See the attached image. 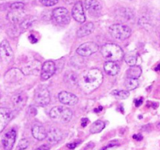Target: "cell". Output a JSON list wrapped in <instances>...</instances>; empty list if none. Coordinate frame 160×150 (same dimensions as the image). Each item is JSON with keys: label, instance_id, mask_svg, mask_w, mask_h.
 I'll use <instances>...</instances> for the list:
<instances>
[{"label": "cell", "instance_id": "17", "mask_svg": "<svg viewBox=\"0 0 160 150\" xmlns=\"http://www.w3.org/2000/svg\"><path fill=\"white\" fill-rule=\"evenodd\" d=\"M25 17H26V15H25L23 9H21V10H12L8 12L7 14L8 20L12 24L20 23Z\"/></svg>", "mask_w": 160, "mask_h": 150}, {"label": "cell", "instance_id": "34", "mask_svg": "<svg viewBox=\"0 0 160 150\" xmlns=\"http://www.w3.org/2000/svg\"><path fill=\"white\" fill-rule=\"evenodd\" d=\"M50 145H48V144H44V145H41L38 148H36V150H49L50 149Z\"/></svg>", "mask_w": 160, "mask_h": 150}, {"label": "cell", "instance_id": "36", "mask_svg": "<svg viewBox=\"0 0 160 150\" xmlns=\"http://www.w3.org/2000/svg\"><path fill=\"white\" fill-rule=\"evenodd\" d=\"M133 138L135 139V140L137 141H142V139H143V136H142L141 134H137L133 135Z\"/></svg>", "mask_w": 160, "mask_h": 150}, {"label": "cell", "instance_id": "1", "mask_svg": "<svg viewBox=\"0 0 160 150\" xmlns=\"http://www.w3.org/2000/svg\"><path fill=\"white\" fill-rule=\"evenodd\" d=\"M103 81L102 72L98 69H92L82 75L79 81L82 88L86 92H91L98 88Z\"/></svg>", "mask_w": 160, "mask_h": 150}, {"label": "cell", "instance_id": "14", "mask_svg": "<svg viewBox=\"0 0 160 150\" xmlns=\"http://www.w3.org/2000/svg\"><path fill=\"white\" fill-rule=\"evenodd\" d=\"M72 16L76 21L79 23H84L86 20L85 14L84 12V8L81 2H77L72 9Z\"/></svg>", "mask_w": 160, "mask_h": 150}, {"label": "cell", "instance_id": "24", "mask_svg": "<svg viewBox=\"0 0 160 150\" xmlns=\"http://www.w3.org/2000/svg\"><path fill=\"white\" fill-rule=\"evenodd\" d=\"M142 68L138 66H132L127 70V77L128 78H134V79H138L139 77L142 75Z\"/></svg>", "mask_w": 160, "mask_h": 150}, {"label": "cell", "instance_id": "12", "mask_svg": "<svg viewBox=\"0 0 160 150\" xmlns=\"http://www.w3.org/2000/svg\"><path fill=\"white\" fill-rule=\"evenodd\" d=\"M24 77V74L20 70L17 68H12L8 70L4 76L5 81L7 83H17L21 81Z\"/></svg>", "mask_w": 160, "mask_h": 150}, {"label": "cell", "instance_id": "22", "mask_svg": "<svg viewBox=\"0 0 160 150\" xmlns=\"http://www.w3.org/2000/svg\"><path fill=\"white\" fill-rule=\"evenodd\" d=\"M94 29H95L94 23H92V22H89V23H87L86 24L81 26L78 30V31H77V36L78 38H84L85 36H88L92 34L94 31Z\"/></svg>", "mask_w": 160, "mask_h": 150}, {"label": "cell", "instance_id": "42", "mask_svg": "<svg viewBox=\"0 0 160 150\" xmlns=\"http://www.w3.org/2000/svg\"><path fill=\"white\" fill-rule=\"evenodd\" d=\"M155 70H156V71H160V64H158L157 67L155 68Z\"/></svg>", "mask_w": 160, "mask_h": 150}, {"label": "cell", "instance_id": "40", "mask_svg": "<svg viewBox=\"0 0 160 150\" xmlns=\"http://www.w3.org/2000/svg\"><path fill=\"white\" fill-rule=\"evenodd\" d=\"M63 1L66 4L71 5V4H73V3H75L76 0H63Z\"/></svg>", "mask_w": 160, "mask_h": 150}, {"label": "cell", "instance_id": "16", "mask_svg": "<svg viewBox=\"0 0 160 150\" xmlns=\"http://www.w3.org/2000/svg\"><path fill=\"white\" fill-rule=\"evenodd\" d=\"M59 100L61 103L67 106H73L78 102V98L74 95L68 92H61L59 94Z\"/></svg>", "mask_w": 160, "mask_h": 150}, {"label": "cell", "instance_id": "29", "mask_svg": "<svg viewBox=\"0 0 160 150\" xmlns=\"http://www.w3.org/2000/svg\"><path fill=\"white\" fill-rule=\"evenodd\" d=\"M120 16H121L123 18H124L126 20V21L128 20H133L134 17V12H133L131 9H123L120 12Z\"/></svg>", "mask_w": 160, "mask_h": 150}, {"label": "cell", "instance_id": "32", "mask_svg": "<svg viewBox=\"0 0 160 150\" xmlns=\"http://www.w3.org/2000/svg\"><path fill=\"white\" fill-rule=\"evenodd\" d=\"M11 10H21L24 8V4L21 2H13L9 6Z\"/></svg>", "mask_w": 160, "mask_h": 150}, {"label": "cell", "instance_id": "27", "mask_svg": "<svg viewBox=\"0 0 160 150\" xmlns=\"http://www.w3.org/2000/svg\"><path fill=\"white\" fill-rule=\"evenodd\" d=\"M124 85L128 90H134L137 88L139 85V82L138 79H134V78H127L125 81Z\"/></svg>", "mask_w": 160, "mask_h": 150}, {"label": "cell", "instance_id": "23", "mask_svg": "<svg viewBox=\"0 0 160 150\" xmlns=\"http://www.w3.org/2000/svg\"><path fill=\"white\" fill-rule=\"evenodd\" d=\"M104 70L107 74L110 75V76H114L118 73L120 67L113 61H107L104 64Z\"/></svg>", "mask_w": 160, "mask_h": 150}, {"label": "cell", "instance_id": "41", "mask_svg": "<svg viewBox=\"0 0 160 150\" xmlns=\"http://www.w3.org/2000/svg\"><path fill=\"white\" fill-rule=\"evenodd\" d=\"M116 145V144H113V143H110V144H109V145H108L107 146L104 147V148H103L102 149V150H106V149H107V148H110V147H112V146H114V145Z\"/></svg>", "mask_w": 160, "mask_h": 150}, {"label": "cell", "instance_id": "13", "mask_svg": "<svg viewBox=\"0 0 160 150\" xmlns=\"http://www.w3.org/2000/svg\"><path fill=\"white\" fill-rule=\"evenodd\" d=\"M12 118V112L8 108H0V133L5 129Z\"/></svg>", "mask_w": 160, "mask_h": 150}, {"label": "cell", "instance_id": "8", "mask_svg": "<svg viewBox=\"0 0 160 150\" xmlns=\"http://www.w3.org/2000/svg\"><path fill=\"white\" fill-rule=\"evenodd\" d=\"M98 51V45L95 42H86L80 45L77 53L81 56H89Z\"/></svg>", "mask_w": 160, "mask_h": 150}, {"label": "cell", "instance_id": "5", "mask_svg": "<svg viewBox=\"0 0 160 150\" xmlns=\"http://www.w3.org/2000/svg\"><path fill=\"white\" fill-rule=\"evenodd\" d=\"M34 102L40 106H45L50 102V93L45 87L38 88L34 92Z\"/></svg>", "mask_w": 160, "mask_h": 150}, {"label": "cell", "instance_id": "21", "mask_svg": "<svg viewBox=\"0 0 160 150\" xmlns=\"http://www.w3.org/2000/svg\"><path fill=\"white\" fill-rule=\"evenodd\" d=\"M84 6L86 9L92 14L98 13L102 9L101 4L97 0H85Z\"/></svg>", "mask_w": 160, "mask_h": 150}, {"label": "cell", "instance_id": "9", "mask_svg": "<svg viewBox=\"0 0 160 150\" xmlns=\"http://www.w3.org/2000/svg\"><path fill=\"white\" fill-rule=\"evenodd\" d=\"M42 70V64L38 60H33L25 64L21 69L24 75H38Z\"/></svg>", "mask_w": 160, "mask_h": 150}, {"label": "cell", "instance_id": "11", "mask_svg": "<svg viewBox=\"0 0 160 150\" xmlns=\"http://www.w3.org/2000/svg\"><path fill=\"white\" fill-rule=\"evenodd\" d=\"M56 64L54 62L51 60L46 61L42 66V70H41V78L43 81L48 80L51 78L56 72Z\"/></svg>", "mask_w": 160, "mask_h": 150}, {"label": "cell", "instance_id": "26", "mask_svg": "<svg viewBox=\"0 0 160 150\" xmlns=\"http://www.w3.org/2000/svg\"><path fill=\"white\" fill-rule=\"evenodd\" d=\"M105 128V123L102 120H97L92 123V127L90 128V132L92 134H96L99 133Z\"/></svg>", "mask_w": 160, "mask_h": 150}, {"label": "cell", "instance_id": "7", "mask_svg": "<svg viewBox=\"0 0 160 150\" xmlns=\"http://www.w3.org/2000/svg\"><path fill=\"white\" fill-rule=\"evenodd\" d=\"M0 58L5 63H9L13 59V52L8 41L3 40L0 43Z\"/></svg>", "mask_w": 160, "mask_h": 150}, {"label": "cell", "instance_id": "33", "mask_svg": "<svg viewBox=\"0 0 160 150\" xmlns=\"http://www.w3.org/2000/svg\"><path fill=\"white\" fill-rule=\"evenodd\" d=\"M39 2L45 6H53L58 3V0H39Z\"/></svg>", "mask_w": 160, "mask_h": 150}, {"label": "cell", "instance_id": "35", "mask_svg": "<svg viewBox=\"0 0 160 150\" xmlns=\"http://www.w3.org/2000/svg\"><path fill=\"white\" fill-rule=\"evenodd\" d=\"M142 103H143V98H139L134 100V104H135L136 107H139Z\"/></svg>", "mask_w": 160, "mask_h": 150}, {"label": "cell", "instance_id": "37", "mask_svg": "<svg viewBox=\"0 0 160 150\" xmlns=\"http://www.w3.org/2000/svg\"><path fill=\"white\" fill-rule=\"evenodd\" d=\"M29 40H30V42H31V43H35V42H38L37 38H36L34 37L33 34H31V35L29 36Z\"/></svg>", "mask_w": 160, "mask_h": 150}, {"label": "cell", "instance_id": "19", "mask_svg": "<svg viewBox=\"0 0 160 150\" xmlns=\"http://www.w3.org/2000/svg\"><path fill=\"white\" fill-rule=\"evenodd\" d=\"M33 137L38 141H42L46 138L47 132L43 126L40 123H34L31 129Z\"/></svg>", "mask_w": 160, "mask_h": 150}, {"label": "cell", "instance_id": "38", "mask_svg": "<svg viewBox=\"0 0 160 150\" xmlns=\"http://www.w3.org/2000/svg\"><path fill=\"white\" fill-rule=\"evenodd\" d=\"M78 145V143L74 142V143H70L67 145V147H68L70 149H73L74 148H76V146Z\"/></svg>", "mask_w": 160, "mask_h": 150}, {"label": "cell", "instance_id": "15", "mask_svg": "<svg viewBox=\"0 0 160 150\" xmlns=\"http://www.w3.org/2000/svg\"><path fill=\"white\" fill-rule=\"evenodd\" d=\"M46 138L48 139V143L51 144V145L57 144L62 139V134L60 130L58 129V128L51 127V128H48V131H46Z\"/></svg>", "mask_w": 160, "mask_h": 150}, {"label": "cell", "instance_id": "25", "mask_svg": "<svg viewBox=\"0 0 160 150\" xmlns=\"http://www.w3.org/2000/svg\"><path fill=\"white\" fill-rule=\"evenodd\" d=\"M36 20H37V18L34 16H29V17H25L23 21L20 23V29L23 30V31H26V30L29 29L31 27H32L34 22H36Z\"/></svg>", "mask_w": 160, "mask_h": 150}, {"label": "cell", "instance_id": "28", "mask_svg": "<svg viewBox=\"0 0 160 150\" xmlns=\"http://www.w3.org/2000/svg\"><path fill=\"white\" fill-rule=\"evenodd\" d=\"M111 94L118 99H126L130 95V92L126 90H113Z\"/></svg>", "mask_w": 160, "mask_h": 150}, {"label": "cell", "instance_id": "30", "mask_svg": "<svg viewBox=\"0 0 160 150\" xmlns=\"http://www.w3.org/2000/svg\"><path fill=\"white\" fill-rule=\"evenodd\" d=\"M28 147H29V142L28 139L22 138L19 141L17 150H26Z\"/></svg>", "mask_w": 160, "mask_h": 150}, {"label": "cell", "instance_id": "20", "mask_svg": "<svg viewBox=\"0 0 160 150\" xmlns=\"http://www.w3.org/2000/svg\"><path fill=\"white\" fill-rule=\"evenodd\" d=\"M64 82L70 88H75L79 84V78L75 72L67 71L64 75Z\"/></svg>", "mask_w": 160, "mask_h": 150}, {"label": "cell", "instance_id": "31", "mask_svg": "<svg viewBox=\"0 0 160 150\" xmlns=\"http://www.w3.org/2000/svg\"><path fill=\"white\" fill-rule=\"evenodd\" d=\"M125 61L128 63V65H129L130 67H132V66L136 65V62H137V57L135 56H125Z\"/></svg>", "mask_w": 160, "mask_h": 150}, {"label": "cell", "instance_id": "39", "mask_svg": "<svg viewBox=\"0 0 160 150\" xmlns=\"http://www.w3.org/2000/svg\"><path fill=\"white\" fill-rule=\"evenodd\" d=\"M88 118H83L81 120V126L85 127L88 124Z\"/></svg>", "mask_w": 160, "mask_h": 150}, {"label": "cell", "instance_id": "3", "mask_svg": "<svg viewBox=\"0 0 160 150\" xmlns=\"http://www.w3.org/2000/svg\"><path fill=\"white\" fill-rule=\"evenodd\" d=\"M49 116L54 121L59 123H67L73 116V112L65 106H56L50 110Z\"/></svg>", "mask_w": 160, "mask_h": 150}, {"label": "cell", "instance_id": "2", "mask_svg": "<svg viewBox=\"0 0 160 150\" xmlns=\"http://www.w3.org/2000/svg\"><path fill=\"white\" fill-rule=\"evenodd\" d=\"M101 53L108 61H119L123 57V52L120 46L115 44H106L101 48Z\"/></svg>", "mask_w": 160, "mask_h": 150}, {"label": "cell", "instance_id": "18", "mask_svg": "<svg viewBox=\"0 0 160 150\" xmlns=\"http://www.w3.org/2000/svg\"><path fill=\"white\" fill-rule=\"evenodd\" d=\"M12 102L13 104L14 107L17 109H22L25 106L27 102V95L23 92H19L15 94L11 98Z\"/></svg>", "mask_w": 160, "mask_h": 150}, {"label": "cell", "instance_id": "6", "mask_svg": "<svg viewBox=\"0 0 160 150\" xmlns=\"http://www.w3.org/2000/svg\"><path fill=\"white\" fill-rule=\"evenodd\" d=\"M52 18L60 25L68 24L70 21V16L68 10L64 7H58L52 11Z\"/></svg>", "mask_w": 160, "mask_h": 150}, {"label": "cell", "instance_id": "4", "mask_svg": "<svg viewBox=\"0 0 160 150\" xmlns=\"http://www.w3.org/2000/svg\"><path fill=\"white\" fill-rule=\"evenodd\" d=\"M109 31L111 35L116 39L125 40L131 34V29L128 26L121 23H116L109 27Z\"/></svg>", "mask_w": 160, "mask_h": 150}, {"label": "cell", "instance_id": "10", "mask_svg": "<svg viewBox=\"0 0 160 150\" xmlns=\"http://www.w3.org/2000/svg\"><path fill=\"white\" fill-rule=\"evenodd\" d=\"M17 133L15 130L12 129L8 131L4 134L2 138V144L5 150H11L16 142Z\"/></svg>", "mask_w": 160, "mask_h": 150}]
</instances>
